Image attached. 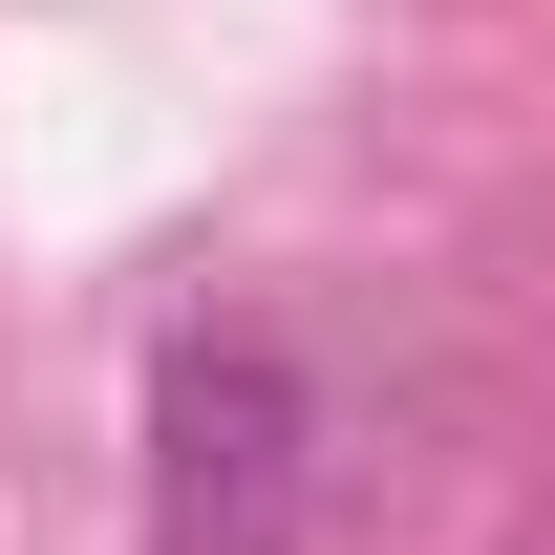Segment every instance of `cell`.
I'll return each instance as SVG.
<instances>
[{
	"mask_svg": "<svg viewBox=\"0 0 555 555\" xmlns=\"http://www.w3.org/2000/svg\"><path fill=\"white\" fill-rule=\"evenodd\" d=\"M321 385L278 321H193L150 363V555H321Z\"/></svg>",
	"mask_w": 555,
	"mask_h": 555,
	"instance_id": "1",
	"label": "cell"
}]
</instances>
